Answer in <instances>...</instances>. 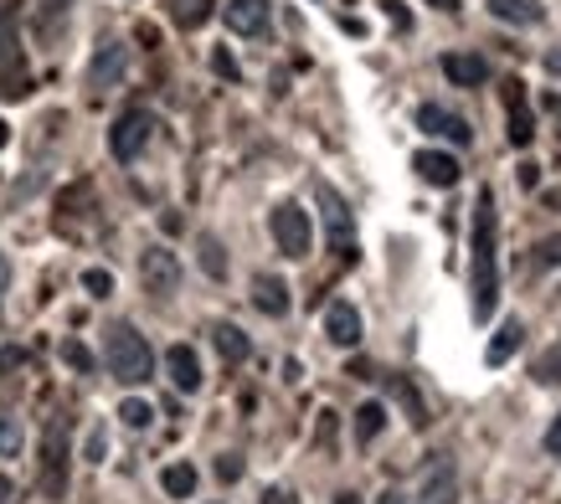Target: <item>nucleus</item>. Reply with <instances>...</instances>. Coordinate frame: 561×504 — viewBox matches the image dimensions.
Here are the masks:
<instances>
[{"instance_id":"nucleus-15","label":"nucleus","mask_w":561,"mask_h":504,"mask_svg":"<svg viewBox=\"0 0 561 504\" xmlns=\"http://www.w3.org/2000/svg\"><path fill=\"white\" fill-rule=\"evenodd\" d=\"M165 370H171V387L186 391V397H196L202 391V360H196V351L191 345H171L165 351Z\"/></svg>"},{"instance_id":"nucleus-37","label":"nucleus","mask_w":561,"mask_h":504,"mask_svg":"<svg viewBox=\"0 0 561 504\" xmlns=\"http://www.w3.org/2000/svg\"><path fill=\"white\" fill-rule=\"evenodd\" d=\"M21 366H26V351L5 345V351H0V376H11V370H21Z\"/></svg>"},{"instance_id":"nucleus-48","label":"nucleus","mask_w":561,"mask_h":504,"mask_svg":"<svg viewBox=\"0 0 561 504\" xmlns=\"http://www.w3.org/2000/svg\"><path fill=\"white\" fill-rule=\"evenodd\" d=\"M5 139H11V129H5V118H0V150H5Z\"/></svg>"},{"instance_id":"nucleus-8","label":"nucleus","mask_w":561,"mask_h":504,"mask_svg":"<svg viewBox=\"0 0 561 504\" xmlns=\"http://www.w3.org/2000/svg\"><path fill=\"white\" fill-rule=\"evenodd\" d=\"M139 284L150 299H171L181 288V257L171 248H145L139 252Z\"/></svg>"},{"instance_id":"nucleus-3","label":"nucleus","mask_w":561,"mask_h":504,"mask_svg":"<svg viewBox=\"0 0 561 504\" xmlns=\"http://www.w3.org/2000/svg\"><path fill=\"white\" fill-rule=\"evenodd\" d=\"M68 469H72L68 417H51L47 433H42V494L47 500H68Z\"/></svg>"},{"instance_id":"nucleus-17","label":"nucleus","mask_w":561,"mask_h":504,"mask_svg":"<svg viewBox=\"0 0 561 504\" xmlns=\"http://www.w3.org/2000/svg\"><path fill=\"white\" fill-rule=\"evenodd\" d=\"M253 303L268 314V320H284L289 314V284L278 273H257L253 278Z\"/></svg>"},{"instance_id":"nucleus-6","label":"nucleus","mask_w":561,"mask_h":504,"mask_svg":"<svg viewBox=\"0 0 561 504\" xmlns=\"http://www.w3.org/2000/svg\"><path fill=\"white\" fill-rule=\"evenodd\" d=\"M150 135H154L150 108H124V114L114 118V129H108V154H114L119 165H135L139 154H145V145H150Z\"/></svg>"},{"instance_id":"nucleus-2","label":"nucleus","mask_w":561,"mask_h":504,"mask_svg":"<svg viewBox=\"0 0 561 504\" xmlns=\"http://www.w3.org/2000/svg\"><path fill=\"white\" fill-rule=\"evenodd\" d=\"M103 366H108V376H114V381H124V387H145V381L154 376L150 340L139 335L129 320L108 324V330H103Z\"/></svg>"},{"instance_id":"nucleus-7","label":"nucleus","mask_w":561,"mask_h":504,"mask_svg":"<svg viewBox=\"0 0 561 504\" xmlns=\"http://www.w3.org/2000/svg\"><path fill=\"white\" fill-rule=\"evenodd\" d=\"M273 242H278V252L284 257H309V248H314V227H309V211L299 202H278L273 206Z\"/></svg>"},{"instance_id":"nucleus-4","label":"nucleus","mask_w":561,"mask_h":504,"mask_svg":"<svg viewBox=\"0 0 561 504\" xmlns=\"http://www.w3.org/2000/svg\"><path fill=\"white\" fill-rule=\"evenodd\" d=\"M26 93H32V72L16 36V11H0V99H26Z\"/></svg>"},{"instance_id":"nucleus-33","label":"nucleus","mask_w":561,"mask_h":504,"mask_svg":"<svg viewBox=\"0 0 561 504\" xmlns=\"http://www.w3.org/2000/svg\"><path fill=\"white\" fill-rule=\"evenodd\" d=\"M217 479H221V484H238V479H242V458L238 454H221L217 458Z\"/></svg>"},{"instance_id":"nucleus-5","label":"nucleus","mask_w":561,"mask_h":504,"mask_svg":"<svg viewBox=\"0 0 561 504\" xmlns=\"http://www.w3.org/2000/svg\"><path fill=\"white\" fill-rule=\"evenodd\" d=\"M314 202H320V211H324V232H330V248L356 263V217H351L345 196H341V191H335L330 181H314Z\"/></svg>"},{"instance_id":"nucleus-31","label":"nucleus","mask_w":561,"mask_h":504,"mask_svg":"<svg viewBox=\"0 0 561 504\" xmlns=\"http://www.w3.org/2000/svg\"><path fill=\"white\" fill-rule=\"evenodd\" d=\"M57 355H62V360H68L72 370H83V376L93 370V351H88L83 340H62V351H57Z\"/></svg>"},{"instance_id":"nucleus-28","label":"nucleus","mask_w":561,"mask_h":504,"mask_svg":"<svg viewBox=\"0 0 561 504\" xmlns=\"http://www.w3.org/2000/svg\"><path fill=\"white\" fill-rule=\"evenodd\" d=\"M119 422L124 427H135V433H145V427L154 422V406L139 402V397H129V402H119Z\"/></svg>"},{"instance_id":"nucleus-39","label":"nucleus","mask_w":561,"mask_h":504,"mask_svg":"<svg viewBox=\"0 0 561 504\" xmlns=\"http://www.w3.org/2000/svg\"><path fill=\"white\" fill-rule=\"evenodd\" d=\"M546 454H557V458H561V417L551 422V427H546Z\"/></svg>"},{"instance_id":"nucleus-40","label":"nucleus","mask_w":561,"mask_h":504,"mask_svg":"<svg viewBox=\"0 0 561 504\" xmlns=\"http://www.w3.org/2000/svg\"><path fill=\"white\" fill-rule=\"evenodd\" d=\"M541 257H546V263H561V232H557V237H546V242H541Z\"/></svg>"},{"instance_id":"nucleus-44","label":"nucleus","mask_w":561,"mask_h":504,"mask_svg":"<svg viewBox=\"0 0 561 504\" xmlns=\"http://www.w3.org/2000/svg\"><path fill=\"white\" fill-rule=\"evenodd\" d=\"M5 284H11V263H5V252H0V299H5Z\"/></svg>"},{"instance_id":"nucleus-22","label":"nucleus","mask_w":561,"mask_h":504,"mask_svg":"<svg viewBox=\"0 0 561 504\" xmlns=\"http://www.w3.org/2000/svg\"><path fill=\"white\" fill-rule=\"evenodd\" d=\"M387 387H391V397L408 406V422L412 427H427V406H423V397H417V387H412L408 376H387Z\"/></svg>"},{"instance_id":"nucleus-23","label":"nucleus","mask_w":561,"mask_h":504,"mask_svg":"<svg viewBox=\"0 0 561 504\" xmlns=\"http://www.w3.org/2000/svg\"><path fill=\"white\" fill-rule=\"evenodd\" d=\"M196 263H202V273H206V278H217V284H221V278H227V252H221V242H217V237H211V232H202V237H196Z\"/></svg>"},{"instance_id":"nucleus-11","label":"nucleus","mask_w":561,"mask_h":504,"mask_svg":"<svg viewBox=\"0 0 561 504\" xmlns=\"http://www.w3.org/2000/svg\"><path fill=\"white\" fill-rule=\"evenodd\" d=\"M268 16H273L268 0H227V5H221L227 32H238V36H263L268 32Z\"/></svg>"},{"instance_id":"nucleus-9","label":"nucleus","mask_w":561,"mask_h":504,"mask_svg":"<svg viewBox=\"0 0 561 504\" xmlns=\"http://www.w3.org/2000/svg\"><path fill=\"white\" fill-rule=\"evenodd\" d=\"M124 72H129V47L108 36V42H99L93 62H88V93H93V99L114 93V88L124 83Z\"/></svg>"},{"instance_id":"nucleus-49","label":"nucleus","mask_w":561,"mask_h":504,"mask_svg":"<svg viewBox=\"0 0 561 504\" xmlns=\"http://www.w3.org/2000/svg\"><path fill=\"white\" fill-rule=\"evenodd\" d=\"M335 504H356V494H335Z\"/></svg>"},{"instance_id":"nucleus-14","label":"nucleus","mask_w":561,"mask_h":504,"mask_svg":"<svg viewBox=\"0 0 561 504\" xmlns=\"http://www.w3.org/2000/svg\"><path fill=\"white\" fill-rule=\"evenodd\" d=\"M324 335H330V345H341V351L360 345V314L345 299H335L324 309Z\"/></svg>"},{"instance_id":"nucleus-21","label":"nucleus","mask_w":561,"mask_h":504,"mask_svg":"<svg viewBox=\"0 0 561 504\" xmlns=\"http://www.w3.org/2000/svg\"><path fill=\"white\" fill-rule=\"evenodd\" d=\"M520 335H526V324H520V320H505L500 330H494V340H490V351H484V360H490V366H505V360L515 355V345H520Z\"/></svg>"},{"instance_id":"nucleus-35","label":"nucleus","mask_w":561,"mask_h":504,"mask_svg":"<svg viewBox=\"0 0 561 504\" xmlns=\"http://www.w3.org/2000/svg\"><path fill=\"white\" fill-rule=\"evenodd\" d=\"M211 68H217L221 72V78H227V83H238V78H242V72H238V62H232V51H211Z\"/></svg>"},{"instance_id":"nucleus-34","label":"nucleus","mask_w":561,"mask_h":504,"mask_svg":"<svg viewBox=\"0 0 561 504\" xmlns=\"http://www.w3.org/2000/svg\"><path fill=\"white\" fill-rule=\"evenodd\" d=\"M381 11H387V21L397 26V32H412V16H408V5H402V0H381Z\"/></svg>"},{"instance_id":"nucleus-13","label":"nucleus","mask_w":561,"mask_h":504,"mask_svg":"<svg viewBox=\"0 0 561 504\" xmlns=\"http://www.w3.org/2000/svg\"><path fill=\"white\" fill-rule=\"evenodd\" d=\"M505 103H511V129H505V135H511L515 150H526L530 139H536V118H530V108H526V83H520V78L505 83Z\"/></svg>"},{"instance_id":"nucleus-10","label":"nucleus","mask_w":561,"mask_h":504,"mask_svg":"<svg viewBox=\"0 0 561 504\" xmlns=\"http://www.w3.org/2000/svg\"><path fill=\"white\" fill-rule=\"evenodd\" d=\"M417 129L433 139H448V145H474V129H469V118L463 114H448V108H438V103H423L417 108Z\"/></svg>"},{"instance_id":"nucleus-18","label":"nucleus","mask_w":561,"mask_h":504,"mask_svg":"<svg viewBox=\"0 0 561 504\" xmlns=\"http://www.w3.org/2000/svg\"><path fill=\"white\" fill-rule=\"evenodd\" d=\"M211 345H217L221 351V360H232V366H242V360H248V355H253V340L242 335L238 324H211Z\"/></svg>"},{"instance_id":"nucleus-41","label":"nucleus","mask_w":561,"mask_h":504,"mask_svg":"<svg viewBox=\"0 0 561 504\" xmlns=\"http://www.w3.org/2000/svg\"><path fill=\"white\" fill-rule=\"evenodd\" d=\"M0 504H16V479L11 473H0Z\"/></svg>"},{"instance_id":"nucleus-20","label":"nucleus","mask_w":561,"mask_h":504,"mask_svg":"<svg viewBox=\"0 0 561 504\" xmlns=\"http://www.w3.org/2000/svg\"><path fill=\"white\" fill-rule=\"evenodd\" d=\"M490 11L500 21H511V26H541L546 21V11L536 0H490Z\"/></svg>"},{"instance_id":"nucleus-16","label":"nucleus","mask_w":561,"mask_h":504,"mask_svg":"<svg viewBox=\"0 0 561 504\" xmlns=\"http://www.w3.org/2000/svg\"><path fill=\"white\" fill-rule=\"evenodd\" d=\"M412 170H417L427 185H438V191L459 185V160H454V154H443V150H417L412 154Z\"/></svg>"},{"instance_id":"nucleus-47","label":"nucleus","mask_w":561,"mask_h":504,"mask_svg":"<svg viewBox=\"0 0 561 504\" xmlns=\"http://www.w3.org/2000/svg\"><path fill=\"white\" fill-rule=\"evenodd\" d=\"M546 108H551V114H561V99H557V93H551V99H546Z\"/></svg>"},{"instance_id":"nucleus-24","label":"nucleus","mask_w":561,"mask_h":504,"mask_svg":"<svg viewBox=\"0 0 561 504\" xmlns=\"http://www.w3.org/2000/svg\"><path fill=\"white\" fill-rule=\"evenodd\" d=\"M417 504H459V479H454V469L433 473V479H427V489L417 494Z\"/></svg>"},{"instance_id":"nucleus-38","label":"nucleus","mask_w":561,"mask_h":504,"mask_svg":"<svg viewBox=\"0 0 561 504\" xmlns=\"http://www.w3.org/2000/svg\"><path fill=\"white\" fill-rule=\"evenodd\" d=\"M335 443V412H320V448Z\"/></svg>"},{"instance_id":"nucleus-1","label":"nucleus","mask_w":561,"mask_h":504,"mask_svg":"<svg viewBox=\"0 0 561 504\" xmlns=\"http://www.w3.org/2000/svg\"><path fill=\"white\" fill-rule=\"evenodd\" d=\"M500 211H494V191L484 185L474 202V237H469V303H474V324H490L494 320V303H500Z\"/></svg>"},{"instance_id":"nucleus-27","label":"nucleus","mask_w":561,"mask_h":504,"mask_svg":"<svg viewBox=\"0 0 561 504\" xmlns=\"http://www.w3.org/2000/svg\"><path fill=\"white\" fill-rule=\"evenodd\" d=\"M530 376H536L541 387H561V340L551 345V351L536 355V366H530Z\"/></svg>"},{"instance_id":"nucleus-29","label":"nucleus","mask_w":561,"mask_h":504,"mask_svg":"<svg viewBox=\"0 0 561 504\" xmlns=\"http://www.w3.org/2000/svg\"><path fill=\"white\" fill-rule=\"evenodd\" d=\"M21 443H26L21 422L16 417H0V458H21Z\"/></svg>"},{"instance_id":"nucleus-32","label":"nucleus","mask_w":561,"mask_h":504,"mask_svg":"<svg viewBox=\"0 0 561 504\" xmlns=\"http://www.w3.org/2000/svg\"><path fill=\"white\" fill-rule=\"evenodd\" d=\"M83 288H88V299H108V294H114V273H108V268H88L83 273Z\"/></svg>"},{"instance_id":"nucleus-36","label":"nucleus","mask_w":561,"mask_h":504,"mask_svg":"<svg viewBox=\"0 0 561 504\" xmlns=\"http://www.w3.org/2000/svg\"><path fill=\"white\" fill-rule=\"evenodd\" d=\"M103 454H108V433L93 427V433H88V463H103Z\"/></svg>"},{"instance_id":"nucleus-26","label":"nucleus","mask_w":561,"mask_h":504,"mask_svg":"<svg viewBox=\"0 0 561 504\" xmlns=\"http://www.w3.org/2000/svg\"><path fill=\"white\" fill-rule=\"evenodd\" d=\"M160 489H165L171 500H191V494H196V469H191V463H171V469L160 473Z\"/></svg>"},{"instance_id":"nucleus-43","label":"nucleus","mask_w":561,"mask_h":504,"mask_svg":"<svg viewBox=\"0 0 561 504\" xmlns=\"http://www.w3.org/2000/svg\"><path fill=\"white\" fill-rule=\"evenodd\" d=\"M546 72H551V78H561V47L546 51Z\"/></svg>"},{"instance_id":"nucleus-42","label":"nucleus","mask_w":561,"mask_h":504,"mask_svg":"<svg viewBox=\"0 0 561 504\" xmlns=\"http://www.w3.org/2000/svg\"><path fill=\"white\" fill-rule=\"evenodd\" d=\"M263 504H294V494H289V489H268V494H263Z\"/></svg>"},{"instance_id":"nucleus-46","label":"nucleus","mask_w":561,"mask_h":504,"mask_svg":"<svg viewBox=\"0 0 561 504\" xmlns=\"http://www.w3.org/2000/svg\"><path fill=\"white\" fill-rule=\"evenodd\" d=\"M427 5H433V11H448V16L459 11V0H427Z\"/></svg>"},{"instance_id":"nucleus-25","label":"nucleus","mask_w":561,"mask_h":504,"mask_svg":"<svg viewBox=\"0 0 561 504\" xmlns=\"http://www.w3.org/2000/svg\"><path fill=\"white\" fill-rule=\"evenodd\" d=\"M387 427V406L381 402H360L356 406V443H376Z\"/></svg>"},{"instance_id":"nucleus-12","label":"nucleus","mask_w":561,"mask_h":504,"mask_svg":"<svg viewBox=\"0 0 561 504\" xmlns=\"http://www.w3.org/2000/svg\"><path fill=\"white\" fill-rule=\"evenodd\" d=\"M443 78L454 88H479V83H490V62L484 57H474V51H443Z\"/></svg>"},{"instance_id":"nucleus-30","label":"nucleus","mask_w":561,"mask_h":504,"mask_svg":"<svg viewBox=\"0 0 561 504\" xmlns=\"http://www.w3.org/2000/svg\"><path fill=\"white\" fill-rule=\"evenodd\" d=\"M68 5H72V0H42V21H36V26H42V36H51L62 21H68Z\"/></svg>"},{"instance_id":"nucleus-19","label":"nucleus","mask_w":561,"mask_h":504,"mask_svg":"<svg viewBox=\"0 0 561 504\" xmlns=\"http://www.w3.org/2000/svg\"><path fill=\"white\" fill-rule=\"evenodd\" d=\"M211 5H217V0H165V16H171L181 32H196V26L211 21Z\"/></svg>"},{"instance_id":"nucleus-45","label":"nucleus","mask_w":561,"mask_h":504,"mask_svg":"<svg viewBox=\"0 0 561 504\" xmlns=\"http://www.w3.org/2000/svg\"><path fill=\"white\" fill-rule=\"evenodd\" d=\"M376 504H408V494H402V489H387V494H381Z\"/></svg>"}]
</instances>
